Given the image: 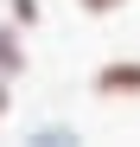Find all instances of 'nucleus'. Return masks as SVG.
I'll list each match as a JSON object with an SVG mask.
<instances>
[{
	"mask_svg": "<svg viewBox=\"0 0 140 147\" xmlns=\"http://www.w3.org/2000/svg\"><path fill=\"white\" fill-rule=\"evenodd\" d=\"M96 90L102 96H140V58H115L96 70Z\"/></svg>",
	"mask_w": 140,
	"mask_h": 147,
	"instance_id": "nucleus-1",
	"label": "nucleus"
},
{
	"mask_svg": "<svg viewBox=\"0 0 140 147\" xmlns=\"http://www.w3.org/2000/svg\"><path fill=\"white\" fill-rule=\"evenodd\" d=\"M26 70V51H19V32L0 26V77H19Z\"/></svg>",
	"mask_w": 140,
	"mask_h": 147,
	"instance_id": "nucleus-2",
	"label": "nucleus"
},
{
	"mask_svg": "<svg viewBox=\"0 0 140 147\" xmlns=\"http://www.w3.org/2000/svg\"><path fill=\"white\" fill-rule=\"evenodd\" d=\"M83 13H115V7H127V0H77Z\"/></svg>",
	"mask_w": 140,
	"mask_h": 147,
	"instance_id": "nucleus-3",
	"label": "nucleus"
},
{
	"mask_svg": "<svg viewBox=\"0 0 140 147\" xmlns=\"http://www.w3.org/2000/svg\"><path fill=\"white\" fill-rule=\"evenodd\" d=\"M13 19H38V0H13Z\"/></svg>",
	"mask_w": 140,
	"mask_h": 147,
	"instance_id": "nucleus-4",
	"label": "nucleus"
},
{
	"mask_svg": "<svg viewBox=\"0 0 140 147\" xmlns=\"http://www.w3.org/2000/svg\"><path fill=\"white\" fill-rule=\"evenodd\" d=\"M0 109H7V96H0Z\"/></svg>",
	"mask_w": 140,
	"mask_h": 147,
	"instance_id": "nucleus-5",
	"label": "nucleus"
}]
</instances>
